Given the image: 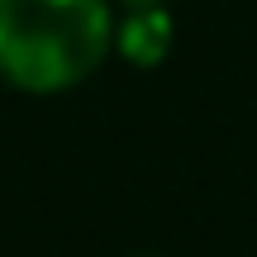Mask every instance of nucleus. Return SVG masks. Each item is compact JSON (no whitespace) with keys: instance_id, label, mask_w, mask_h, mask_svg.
Masks as SVG:
<instances>
[{"instance_id":"1","label":"nucleus","mask_w":257,"mask_h":257,"mask_svg":"<svg viewBox=\"0 0 257 257\" xmlns=\"http://www.w3.org/2000/svg\"><path fill=\"white\" fill-rule=\"evenodd\" d=\"M114 53V0H0V81L62 95Z\"/></svg>"},{"instance_id":"2","label":"nucleus","mask_w":257,"mask_h":257,"mask_svg":"<svg viewBox=\"0 0 257 257\" xmlns=\"http://www.w3.org/2000/svg\"><path fill=\"white\" fill-rule=\"evenodd\" d=\"M172 43H176V19L167 5H124L114 15V53L138 72L162 67Z\"/></svg>"},{"instance_id":"3","label":"nucleus","mask_w":257,"mask_h":257,"mask_svg":"<svg viewBox=\"0 0 257 257\" xmlns=\"http://www.w3.org/2000/svg\"><path fill=\"white\" fill-rule=\"evenodd\" d=\"M114 5L124 10V5H172V0H114Z\"/></svg>"}]
</instances>
